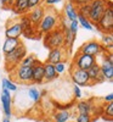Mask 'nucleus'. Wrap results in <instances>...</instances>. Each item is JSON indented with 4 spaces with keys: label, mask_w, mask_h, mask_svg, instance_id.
<instances>
[{
    "label": "nucleus",
    "mask_w": 113,
    "mask_h": 122,
    "mask_svg": "<svg viewBox=\"0 0 113 122\" xmlns=\"http://www.w3.org/2000/svg\"><path fill=\"white\" fill-rule=\"evenodd\" d=\"M54 67H55V71H56V73L58 76L62 75L66 71V61H62V62H58V64L54 65Z\"/></svg>",
    "instance_id": "obj_31"
},
{
    "label": "nucleus",
    "mask_w": 113,
    "mask_h": 122,
    "mask_svg": "<svg viewBox=\"0 0 113 122\" xmlns=\"http://www.w3.org/2000/svg\"><path fill=\"white\" fill-rule=\"evenodd\" d=\"M27 55V49L24 46L23 43L19 44L14 51H11L10 54L5 55V66L7 71H12L21 64V61L23 60V57Z\"/></svg>",
    "instance_id": "obj_2"
},
{
    "label": "nucleus",
    "mask_w": 113,
    "mask_h": 122,
    "mask_svg": "<svg viewBox=\"0 0 113 122\" xmlns=\"http://www.w3.org/2000/svg\"><path fill=\"white\" fill-rule=\"evenodd\" d=\"M18 22H19V25H21V27H22L23 30H26V29H28V28H30V27H33L32 23H30V21H29V18L27 17V15L21 16V18H19Z\"/></svg>",
    "instance_id": "obj_29"
},
{
    "label": "nucleus",
    "mask_w": 113,
    "mask_h": 122,
    "mask_svg": "<svg viewBox=\"0 0 113 122\" xmlns=\"http://www.w3.org/2000/svg\"><path fill=\"white\" fill-rule=\"evenodd\" d=\"M71 116H72V114L68 110L57 111V112H55V115H54V118H55L54 122H68Z\"/></svg>",
    "instance_id": "obj_22"
},
{
    "label": "nucleus",
    "mask_w": 113,
    "mask_h": 122,
    "mask_svg": "<svg viewBox=\"0 0 113 122\" xmlns=\"http://www.w3.org/2000/svg\"><path fill=\"white\" fill-rule=\"evenodd\" d=\"M105 116H108V118L109 120H112V117H113V104L112 103H107L106 105H105Z\"/></svg>",
    "instance_id": "obj_32"
},
{
    "label": "nucleus",
    "mask_w": 113,
    "mask_h": 122,
    "mask_svg": "<svg viewBox=\"0 0 113 122\" xmlns=\"http://www.w3.org/2000/svg\"><path fill=\"white\" fill-rule=\"evenodd\" d=\"M74 1V0H69V3H73Z\"/></svg>",
    "instance_id": "obj_41"
},
{
    "label": "nucleus",
    "mask_w": 113,
    "mask_h": 122,
    "mask_svg": "<svg viewBox=\"0 0 113 122\" xmlns=\"http://www.w3.org/2000/svg\"><path fill=\"white\" fill-rule=\"evenodd\" d=\"M96 59L94 56H90L83 53H77L74 59H73V62H72V67L78 68V70H83V71H88L92 65L96 62Z\"/></svg>",
    "instance_id": "obj_6"
},
{
    "label": "nucleus",
    "mask_w": 113,
    "mask_h": 122,
    "mask_svg": "<svg viewBox=\"0 0 113 122\" xmlns=\"http://www.w3.org/2000/svg\"><path fill=\"white\" fill-rule=\"evenodd\" d=\"M73 93H74V98H75V99H81V97H83L81 89H80V87H78V86H74V87H73Z\"/></svg>",
    "instance_id": "obj_35"
},
{
    "label": "nucleus",
    "mask_w": 113,
    "mask_h": 122,
    "mask_svg": "<svg viewBox=\"0 0 113 122\" xmlns=\"http://www.w3.org/2000/svg\"><path fill=\"white\" fill-rule=\"evenodd\" d=\"M78 17V12H77V6L73 3H67L65 5V18L67 21L72 22V21H75Z\"/></svg>",
    "instance_id": "obj_19"
},
{
    "label": "nucleus",
    "mask_w": 113,
    "mask_h": 122,
    "mask_svg": "<svg viewBox=\"0 0 113 122\" xmlns=\"http://www.w3.org/2000/svg\"><path fill=\"white\" fill-rule=\"evenodd\" d=\"M58 25V14L54 9L49 7V10H45V15L42 18L40 23L37 27V30L40 34H46L51 30H54Z\"/></svg>",
    "instance_id": "obj_1"
},
{
    "label": "nucleus",
    "mask_w": 113,
    "mask_h": 122,
    "mask_svg": "<svg viewBox=\"0 0 113 122\" xmlns=\"http://www.w3.org/2000/svg\"><path fill=\"white\" fill-rule=\"evenodd\" d=\"M75 107L78 110V114H85V115H91L94 106L89 100H79L75 104Z\"/></svg>",
    "instance_id": "obj_21"
},
{
    "label": "nucleus",
    "mask_w": 113,
    "mask_h": 122,
    "mask_svg": "<svg viewBox=\"0 0 113 122\" xmlns=\"http://www.w3.org/2000/svg\"><path fill=\"white\" fill-rule=\"evenodd\" d=\"M44 45L46 49L63 48V32L61 28H55L54 30L44 34Z\"/></svg>",
    "instance_id": "obj_5"
},
{
    "label": "nucleus",
    "mask_w": 113,
    "mask_h": 122,
    "mask_svg": "<svg viewBox=\"0 0 113 122\" xmlns=\"http://www.w3.org/2000/svg\"><path fill=\"white\" fill-rule=\"evenodd\" d=\"M107 5H108V0H94L90 4V14H89L88 20L91 22L92 26L97 25L104 12L106 11Z\"/></svg>",
    "instance_id": "obj_4"
},
{
    "label": "nucleus",
    "mask_w": 113,
    "mask_h": 122,
    "mask_svg": "<svg viewBox=\"0 0 113 122\" xmlns=\"http://www.w3.org/2000/svg\"><path fill=\"white\" fill-rule=\"evenodd\" d=\"M67 57V53L65 48H56V49H51L49 50V55L45 62H49L51 65H56L58 62L66 61Z\"/></svg>",
    "instance_id": "obj_11"
},
{
    "label": "nucleus",
    "mask_w": 113,
    "mask_h": 122,
    "mask_svg": "<svg viewBox=\"0 0 113 122\" xmlns=\"http://www.w3.org/2000/svg\"><path fill=\"white\" fill-rule=\"evenodd\" d=\"M3 122H11V121H10V118H4Z\"/></svg>",
    "instance_id": "obj_40"
},
{
    "label": "nucleus",
    "mask_w": 113,
    "mask_h": 122,
    "mask_svg": "<svg viewBox=\"0 0 113 122\" xmlns=\"http://www.w3.org/2000/svg\"><path fill=\"white\" fill-rule=\"evenodd\" d=\"M15 0H0V4L4 9H11L12 4H14Z\"/></svg>",
    "instance_id": "obj_36"
},
{
    "label": "nucleus",
    "mask_w": 113,
    "mask_h": 122,
    "mask_svg": "<svg viewBox=\"0 0 113 122\" xmlns=\"http://www.w3.org/2000/svg\"><path fill=\"white\" fill-rule=\"evenodd\" d=\"M79 27H80V26H79V23H78V20H75V21H72V22H69V26H68L69 30H71V32L73 33L74 36H77Z\"/></svg>",
    "instance_id": "obj_33"
},
{
    "label": "nucleus",
    "mask_w": 113,
    "mask_h": 122,
    "mask_svg": "<svg viewBox=\"0 0 113 122\" xmlns=\"http://www.w3.org/2000/svg\"><path fill=\"white\" fill-rule=\"evenodd\" d=\"M32 70L33 67H26V66L18 65L11 73L15 75L16 79L19 83L27 84V83H32Z\"/></svg>",
    "instance_id": "obj_10"
},
{
    "label": "nucleus",
    "mask_w": 113,
    "mask_h": 122,
    "mask_svg": "<svg viewBox=\"0 0 113 122\" xmlns=\"http://www.w3.org/2000/svg\"><path fill=\"white\" fill-rule=\"evenodd\" d=\"M104 51H106V49L102 46L101 43L97 42V40H89V42L84 43L79 48V53H83V54L94 56V57L101 55Z\"/></svg>",
    "instance_id": "obj_8"
},
{
    "label": "nucleus",
    "mask_w": 113,
    "mask_h": 122,
    "mask_svg": "<svg viewBox=\"0 0 113 122\" xmlns=\"http://www.w3.org/2000/svg\"><path fill=\"white\" fill-rule=\"evenodd\" d=\"M57 77L58 75L56 73L54 65H51L49 62H44V82H52Z\"/></svg>",
    "instance_id": "obj_20"
},
{
    "label": "nucleus",
    "mask_w": 113,
    "mask_h": 122,
    "mask_svg": "<svg viewBox=\"0 0 113 122\" xmlns=\"http://www.w3.org/2000/svg\"><path fill=\"white\" fill-rule=\"evenodd\" d=\"M61 1H62V0H44L45 5H47V6L56 5V4H58V3H61Z\"/></svg>",
    "instance_id": "obj_38"
},
{
    "label": "nucleus",
    "mask_w": 113,
    "mask_h": 122,
    "mask_svg": "<svg viewBox=\"0 0 113 122\" xmlns=\"http://www.w3.org/2000/svg\"><path fill=\"white\" fill-rule=\"evenodd\" d=\"M75 122H92V116L85 114H78L75 116Z\"/></svg>",
    "instance_id": "obj_30"
},
{
    "label": "nucleus",
    "mask_w": 113,
    "mask_h": 122,
    "mask_svg": "<svg viewBox=\"0 0 113 122\" xmlns=\"http://www.w3.org/2000/svg\"><path fill=\"white\" fill-rule=\"evenodd\" d=\"M28 97L32 99L34 103H38V101L42 99V95H40V92L35 88V87H30L28 89Z\"/></svg>",
    "instance_id": "obj_26"
},
{
    "label": "nucleus",
    "mask_w": 113,
    "mask_h": 122,
    "mask_svg": "<svg viewBox=\"0 0 113 122\" xmlns=\"http://www.w3.org/2000/svg\"><path fill=\"white\" fill-rule=\"evenodd\" d=\"M112 100H113V94L112 93H109V94H107L105 98H104V101L107 104V103H112Z\"/></svg>",
    "instance_id": "obj_39"
},
{
    "label": "nucleus",
    "mask_w": 113,
    "mask_h": 122,
    "mask_svg": "<svg viewBox=\"0 0 113 122\" xmlns=\"http://www.w3.org/2000/svg\"><path fill=\"white\" fill-rule=\"evenodd\" d=\"M86 72H88V76H89V79H90V86H95V84H100L102 82H105V78L101 75L100 65L97 64V61L86 71Z\"/></svg>",
    "instance_id": "obj_13"
},
{
    "label": "nucleus",
    "mask_w": 113,
    "mask_h": 122,
    "mask_svg": "<svg viewBox=\"0 0 113 122\" xmlns=\"http://www.w3.org/2000/svg\"><path fill=\"white\" fill-rule=\"evenodd\" d=\"M112 44H113L112 34H104V37H102V39H101V45L104 46L106 50H107V48L111 50L112 49Z\"/></svg>",
    "instance_id": "obj_27"
},
{
    "label": "nucleus",
    "mask_w": 113,
    "mask_h": 122,
    "mask_svg": "<svg viewBox=\"0 0 113 122\" xmlns=\"http://www.w3.org/2000/svg\"><path fill=\"white\" fill-rule=\"evenodd\" d=\"M96 28H99V30L104 32L105 34H112V30H113V5H112L111 0H108L107 9L104 12V15H102V17L100 18V21L97 22Z\"/></svg>",
    "instance_id": "obj_3"
},
{
    "label": "nucleus",
    "mask_w": 113,
    "mask_h": 122,
    "mask_svg": "<svg viewBox=\"0 0 113 122\" xmlns=\"http://www.w3.org/2000/svg\"><path fill=\"white\" fill-rule=\"evenodd\" d=\"M0 100H1L3 111H4L6 118H10L12 115V97H11V93L6 89H3L1 95H0Z\"/></svg>",
    "instance_id": "obj_12"
},
{
    "label": "nucleus",
    "mask_w": 113,
    "mask_h": 122,
    "mask_svg": "<svg viewBox=\"0 0 113 122\" xmlns=\"http://www.w3.org/2000/svg\"><path fill=\"white\" fill-rule=\"evenodd\" d=\"M39 62V60L35 57V55H33V54H30V55H26L24 57H23V60L21 61V66H26V67H33V66H35Z\"/></svg>",
    "instance_id": "obj_23"
},
{
    "label": "nucleus",
    "mask_w": 113,
    "mask_h": 122,
    "mask_svg": "<svg viewBox=\"0 0 113 122\" xmlns=\"http://www.w3.org/2000/svg\"><path fill=\"white\" fill-rule=\"evenodd\" d=\"M1 86H3V89L9 90L10 93H11V92H16V90H17V86H16V83H14L11 79H7V78H3V81H1Z\"/></svg>",
    "instance_id": "obj_24"
},
{
    "label": "nucleus",
    "mask_w": 113,
    "mask_h": 122,
    "mask_svg": "<svg viewBox=\"0 0 113 122\" xmlns=\"http://www.w3.org/2000/svg\"><path fill=\"white\" fill-rule=\"evenodd\" d=\"M77 12L79 16H83V17H89V14H90V4L88 5H81V6H78L77 7Z\"/></svg>",
    "instance_id": "obj_28"
},
{
    "label": "nucleus",
    "mask_w": 113,
    "mask_h": 122,
    "mask_svg": "<svg viewBox=\"0 0 113 122\" xmlns=\"http://www.w3.org/2000/svg\"><path fill=\"white\" fill-rule=\"evenodd\" d=\"M77 20H78L79 26H81L83 28H85V29H88V30H94V26L91 25V22L89 21L86 17H83V16H79V15H78Z\"/></svg>",
    "instance_id": "obj_25"
},
{
    "label": "nucleus",
    "mask_w": 113,
    "mask_h": 122,
    "mask_svg": "<svg viewBox=\"0 0 113 122\" xmlns=\"http://www.w3.org/2000/svg\"><path fill=\"white\" fill-rule=\"evenodd\" d=\"M71 78H72V81H73L74 86H78V87H88V86H90V79H89V76H88L86 71L72 67Z\"/></svg>",
    "instance_id": "obj_9"
},
{
    "label": "nucleus",
    "mask_w": 113,
    "mask_h": 122,
    "mask_svg": "<svg viewBox=\"0 0 113 122\" xmlns=\"http://www.w3.org/2000/svg\"><path fill=\"white\" fill-rule=\"evenodd\" d=\"M23 29L19 25L18 21H14L10 25H7L6 29H5V37L6 38H15V39H19V37L22 36Z\"/></svg>",
    "instance_id": "obj_15"
},
{
    "label": "nucleus",
    "mask_w": 113,
    "mask_h": 122,
    "mask_svg": "<svg viewBox=\"0 0 113 122\" xmlns=\"http://www.w3.org/2000/svg\"><path fill=\"white\" fill-rule=\"evenodd\" d=\"M94 0H74L73 4L78 7V6H81V5H88V4H91Z\"/></svg>",
    "instance_id": "obj_37"
},
{
    "label": "nucleus",
    "mask_w": 113,
    "mask_h": 122,
    "mask_svg": "<svg viewBox=\"0 0 113 122\" xmlns=\"http://www.w3.org/2000/svg\"><path fill=\"white\" fill-rule=\"evenodd\" d=\"M12 12L19 16L27 15L29 12V7H28V0H15L12 6H11Z\"/></svg>",
    "instance_id": "obj_17"
},
{
    "label": "nucleus",
    "mask_w": 113,
    "mask_h": 122,
    "mask_svg": "<svg viewBox=\"0 0 113 122\" xmlns=\"http://www.w3.org/2000/svg\"><path fill=\"white\" fill-rule=\"evenodd\" d=\"M32 83L42 84L44 83V62H39L33 66L32 70Z\"/></svg>",
    "instance_id": "obj_16"
},
{
    "label": "nucleus",
    "mask_w": 113,
    "mask_h": 122,
    "mask_svg": "<svg viewBox=\"0 0 113 122\" xmlns=\"http://www.w3.org/2000/svg\"><path fill=\"white\" fill-rule=\"evenodd\" d=\"M22 42L19 39H15V38H6L5 39V42L3 44V53L4 55L6 54H10L11 51H14V50L21 44Z\"/></svg>",
    "instance_id": "obj_18"
},
{
    "label": "nucleus",
    "mask_w": 113,
    "mask_h": 122,
    "mask_svg": "<svg viewBox=\"0 0 113 122\" xmlns=\"http://www.w3.org/2000/svg\"><path fill=\"white\" fill-rule=\"evenodd\" d=\"M43 3H44V0H28V7H29V10H32L34 7L42 6Z\"/></svg>",
    "instance_id": "obj_34"
},
{
    "label": "nucleus",
    "mask_w": 113,
    "mask_h": 122,
    "mask_svg": "<svg viewBox=\"0 0 113 122\" xmlns=\"http://www.w3.org/2000/svg\"><path fill=\"white\" fill-rule=\"evenodd\" d=\"M45 7L42 5V6H38V7H34L32 10H29V12L27 14V17L29 18L30 23H32L33 27H38V25L40 23V21H42V18L44 17L45 15Z\"/></svg>",
    "instance_id": "obj_14"
},
{
    "label": "nucleus",
    "mask_w": 113,
    "mask_h": 122,
    "mask_svg": "<svg viewBox=\"0 0 113 122\" xmlns=\"http://www.w3.org/2000/svg\"><path fill=\"white\" fill-rule=\"evenodd\" d=\"M104 57H102V62L99 64L100 65V70H101V75L105 78V81H113V59H112V54L106 51L102 53Z\"/></svg>",
    "instance_id": "obj_7"
}]
</instances>
